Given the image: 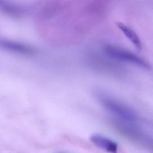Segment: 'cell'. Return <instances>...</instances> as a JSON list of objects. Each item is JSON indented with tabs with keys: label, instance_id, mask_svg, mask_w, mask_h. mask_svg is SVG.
<instances>
[{
	"label": "cell",
	"instance_id": "1",
	"mask_svg": "<svg viewBox=\"0 0 153 153\" xmlns=\"http://www.w3.org/2000/svg\"><path fill=\"white\" fill-rule=\"evenodd\" d=\"M104 51L108 56L115 59L131 62L147 69L150 68V65L146 61L128 51L113 45H107L105 47Z\"/></svg>",
	"mask_w": 153,
	"mask_h": 153
},
{
	"label": "cell",
	"instance_id": "2",
	"mask_svg": "<svg viewBox=\"0 0 153 153\" xmlns=\"http://www.w3.org/2000/svg\"><path fill=\"white\" fill-rule=\"evenodd\" d=\"M90 140L94 145L101 149L111 153L117 152L118 146L117 143L106 137L94 134L91 136Z\"/></svg>",
	"mask_w": 153,
	"mask_h": 153
},
{
	"label": "cell",
	"instance_id": "3",
	"mask_svg": "<svg viewBox=\"0 0 153 153\" xmlns=\"http://www.w3.org/2000/svg\"><path fill=\"white\" fill-rule=\"evenodd\" d=\"M102 103L108 110L123 118L131 120L134 118V115L130 110L112 100L104 99L103 100Z\"/></svg>",
	"mask_w": 153,
	"mask_h": 153
},
{
	"label": "cell",
	"instance_id": "4",
	"mask_svg": "<svg viewBox=\"0 0 153 153\" xmlns=\"http://www.w3.org/2000/svg\"><path fill=\"white\" fill-rule=\"evenodd\" d=\"M118 27L122 31L126 37L130 40L138 51H140L142 48L141 42L137 35L133 30L126 26L125 25L120 23L117 22L116 23Z\"/></svg>",
	"mask_w": 153,
	"mask_h": 153
},
{
	"label": "cell",
	"instance_id": "5",
	"mask_svg": "<svg viewBox=\"0 0 153 153\" xmlns=\"http://www.w3.org/2000/svg\"><path fill=\"white\" fill-rule=\"evenodd\" d=\"M1 45L5 49L17 53L24 54H32L34 53L33 50L32 48L18 43L4 41Z\"/></svg>",
	"mask_w": 153,
	"mask_h": 153
}]
</instances>
